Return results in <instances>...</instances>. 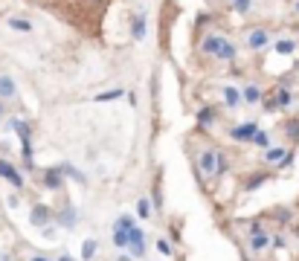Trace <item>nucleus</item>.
<instances>
[{
    "mask_svg": "<svg viewBox=\"0 0 299 261\" xmlns=\"http://www.w3.org/2000/svg\"><path fill=\"white\" fill-rule=\"evenodd\" d=\"M0 177H3V180H9V183H12L15 189H21V186H23V177H21L18 172H15V169H12V166L6 163V160H0Z\"/></svg>",
    "mask_w": 299,
    "mask_h": 261,
    "instance_id": "423d86ee",
    "label": "nucleus"
},
{
    "mask_svg": "<svg viewBox=\"0 0 299 261\" xmlns=\"http://www.w3.org/2000/svg\"><path fill=\"white\" fill-rule=\"evenodd\" d=\"M9 29H15V32H32V23L23 21V18H9Z\"/></svg>",
    "mask_w": 299,
    "mask_h": 261,
    "instance_id": "2eb2a0df",
    "label": "nucleus"
},
{
    "mask_svg": "<svg viewBox=\"0 0 299 261\" xmlns=\"http://www.w3.org/2000/svg\"><path fill=\"white\" fill-rule=\"evenodd\" d=\"M61 261H73V259H70V256H61Z\"/></svg>",
    "mask_w": 299,
    "mask_h": 261,
    "instance_id": "2f4dec72",
    "label": "nucleus"
},
{
    "mask_svg": "<svg viewBox=\"0 0 299 261\" xmlns=\"http://www.w3.org/2000/svg\"><path fill=\"white\" fill-rule=\"evenodd\" d=\"M297 12H299V3H297Z\"/></svg>",
    "mask_w": 299,
    "mask_h": 261,
    "instance_id": "c9c22d12",
    "label": "nucleus"
},
{
    "mask_svg": "<svg viewBox=\"0 0 299 261\" xmlns=\"http://www.w3.org/2000/svg\"><path fill=\"white\" fill-rule=\"evenodd\" d=\"M93 253H96V241L90 238V241H85V247H82V259H93Z\"/></svg>",
    "mask_w": 299,
    "mask_h": 261,
    "instance_id": "5701e85b",
    "label": "nucleus"
},
{
    "mask_svg": "<svg viewBox=\"0 0 299 261\" xmlns=\"http://www.w3.org/2000/svg\"><path fill=\"white\" fill-rule=\"evenodd\" d=\"M128 250H131V256H134V259H143V253H146V244H128Z\"/></svg>",
    "mask_w": 299,
    "mask_h": 261,
    "instance_id": "bb28decb",
    "label": "nucleus"
},
{
    "mask_svg": "<svg viewBox=\"0 0 299 261\" xmlns=\"http://www.w3.org/2000/svg\"><path fill=\"white\" fill-rule=\"evenodd\" d=\"M224 35H206L203 38V44H200V49H203V55H212V58H218V52H221V46H224Z\"/></svg>",
    "mask_w": 299,
    "mask_h": 261,
    "instance_id": "20e7f679",
    "label": "nucleus"
},
{
    "mask_svg": "<svg viewBox=\"0 0 299 261\" xmlns=\"http://www.w3.org/2000/svg\"><path fill=\"white\" fill-rule=\"evenodd\" d=\"M15 96V82L9 76H0V99H12Z\"/></svg>",
    "mask_w": 299,
    "mask_h": 261,
    "instance_id": "f8f14e48",
    "label": "nucleus"
},
{
    "mask_svg": "<svg viewBox=\"0 0 299 261\" xmlns=\"http://www.w3.org/2000/svg\"><path fill=\"white\" fill-rule=\"evenodd\" d=\"M47 220H50V209H47V206H35V209H32V223H35V226H44Z\"/></svg>",
    "mask_w": 299,
    "mask_h": 261,
    "instance_id": "4468645a",
    "label": "nucleus"
},
{
    "mask_svg": "<svg viewBox=\"0 0 299 261\" xmlns=\"http://www.w3.org/2000/svg\"><path fill=\"white\" fill-rule=\"evenodd\" d=\"M23 163H26V169H32V148H29V142H23Z\"/></svg>",
    "mask_w": 299,
    "mask_h": 261,
    "instance_id": "cd10ccee",
    "label": "nucleus"
},
{
    "mask_svg": "<svg viewBox=\"0 0 299 261\" xmlns=\"http://www.w3.org/2000/svg\"><path fill=\"white\" fill-rule=\"evenodd\" d=\"M32 261H47V259H32Z\"/></svg>",
    "mask_w": 299,
    "mask_h": 261,
    "instance_id": "f704fd0d",
    "label": "nucleus"
},
{
    "mask_svg": "<svg viewBox=\"0 0 299 261\" xmlns=\"http://www.w3.org/2000/svg\"><path fill=\"white\" fill-rule=\"evenodd\" d=\"M267 244H270V238H267L264 232H256V235H250V250H253V253H261V250H267Z\"/></svg>",
    "mask_w": 299,
    "mask_h": 261,
    "instance_id": "9d476101",
    "label": "nucleus"
},
{
    "mask_svg": "<svg viewBox=\"0 0 299 261\" xmlns=\"http://www.w3.org/2000/svg\"><path fill=\"white\" fill-rule=\"evenodd\" d=\"M157 250H160L163 256H171V244H169V241H157Z\"/></svg>",
    "mask_w": 299,
    "mask_h": 261,
    "instance_id": "c85d7f7f",
    "label": "nucleus"
},
{
    "mask_svg": "<svg viewBox=\"0 0 299 261\" xmlns=\"http://www.w3.org/2000/svg\"><path fill=\"white\" fill-rule=\"evenodd\" d=\"M253 142H256L258 148H267V145H270V136H267L264 130H256V136H253Z\"/></svg>",
    "mask_w": 299,
    "mask_h": 261,
    "instance_id": "412c9836",
    "label": "nucleus"
},
{
    "mask_svg": "<svg viewBox=\"0 0 299 261\" xmlns=\"http://www.w3.org/2000/svg\"><path fill=\"white\" fill-rule=\"evenodd\" d=\"M44 183H47L50 189H58V186H61V169H47V174H44Z\"/></svg>",
    "mask_w": 299,
    "mask_h": 261,
    "instance_id": "9b49d317",
    "label": "nucleus"
},
{
    "mask_svg": "<svg viewBox=\"0 0 299 261\" xmlns=\"http://www.w3.org/2000/svg\"><path fill=\"white\" fill-rule=\"evenodd\" d=\"M3 261H9V259H3Z\"/></svg>",
    "mask_w": 299,
    "mask_h": 261,
    "instance_id": "e433bc0d",
    "label": "nucleus"
},
{
    "mask_svg": "<svg viewBox=\"0 0 299 261\" xmlns=\"http://www.w3.org/2000/svg\"><path fill=\"white\" fill-rule=\"evenodd\" d=\"M131 226H134V220H131L128 215H122L119 220H116V226H113V244H116V250H128L131 244Z\"/></svg>",
    "mask_w": 299,
    "mask_h": 261,
    "instance_id": "f257e3e1",
    "label": "nucleus"
},
{
    "mask_svg": "<svg viewBox=\"0 0 299 261\" xmlns=\"http://www.w3.org/2000/svg\"><path fill=\"white\" fill-rule=\"evenodd\" d=\"M119 96H125V90H122V87H113V90H107V93H99L96 102H110V99H119Z\"/></svg>",
    "mask_w": 299,
    "mask_h": 261,
    "instance_id": "f3484780",
    "label": "nucleus"
},
{
    "mask_svg": "<svg viewBox=\"0 0 299 261\" xmlns=\"http://www.w3.org/2000/svg\"><path fill=\"white\" fill-rule=\"evenodd\" d=\"M270 44V32L267 29H250L247 32V46L250 49H264Z\"/></svg>",
    "mask_w": 299,
    "mask_h": 261,
    "instance_id": "7ed1b4c3",
    "label": "nucleus"
},
{
    "mask_svg": "<svg viewBox=\"0 0 299 261\" xmlns=\"http://www.w3.org/2000/svg\"><path fill=\"white\" fill-rule=\"evenodd\" d=\"M131 38L134 41H143L146 38V18L143 15H134L131 18Z\"/></svg>",
    "mask_w": 299,
    "mask_h": 261,
    "instance_id": "6e6552de",
    "label": "nucleus"
},
{
    "mask_svg": "<svg viewBox=\"0 0 299 261\" xmlns=\"http://www.w3.org/2000/svg\"><path fill=\"white\" fill-rule=\"evenodd\" d=\"M218 160H221V154L203 151V154H200V174H206V177H215V174H218Z\"/></svg>",
    "mask_w": 299,
    "mask_h": 261,
    "instance_id": "f03ea898",
    "label": "nucleus"
},
{
    "mask_svg": "<svg viewBox=\"0 0 299 261\" xmlns=\"http://www.w3.org/2000/svg\"><path fill=\"white\" fill-rule=\"evenodd\" d=\"M221 93H224V105H227L230 110H235L241 102H244L241 90H235V87H221Z\"/></svg>",
    "mask_w": 299,
    "mask_h": 261,
    "instance_id": "0eeeda50",
    "label": "nucleus"
},
{
    "mask_svg": "<svg viewBox=\"0 0 299 261\" xmlns=\"http://www.w3.org/2000/svg\"><path fill=\"white\" fill-rule=\"evenodd\" d=\"M137 212H140V218H149V215H151V203L146 200V197L137 203Z\"/></svg>",
    "mask_w": 299,
    "mask_h": 261,
    "instance_id": "393cba45",
    "label": "nucleus"
},
{
    "mask_svg": "<svg viewBox=\"0 0 299 261\" xmlns=\"http://www.w3.org/2000/svg\"><path fill=\"white\" fill-rule=\"evenodd\" d=\"M0 116H3V99H0Z\"/></svg>",
    "mask_w": 299,
    "mask_h": 261,
    "instance_id": "473e14b6",
    "label": "nucleus"
},
{
    "mask_svg": "<svg viewBox=\"0 0 299 261\" xmlns=\"http://www.w3.org/2000/svg\"><path fill=\"white\" fill-rule=\"evenodd\" d=\"M261 180H264V174H258V177H253V180H250V183H247V189H250V192H253V189H256V186H261Z\"/></svg>",
    "mask_w": 299,
    "mask_h": 261,
    "instance_id": "c756f323",
    "label": "nucleus"
},
{
    "mask_svg": "<svg viewBox=\"0 0 299 261\" xmlns=\"http://www.w3.org/2000/svg\"><path fill=\"white\" fill-rule=\"evenodd\" d=\"M90 3H105V0H90Z\"/></svg>",
    "mask_w": 299,
    "mask_h": 261,
    "instance_id": "72a5a7b5",
    "label": "nucleus"
},
{
    "mask_svg": "<svg viewBox=\"0 0 299 261\" xmlns=\"http://www.w3.org/2000/svg\"><path fill=\"white\" fill-rule=\"evenodd\" d=\"M131 244H146V235H143V229L140 226H131Z\"/></svg>",
    "mask_w": 299,
    "mask_h": 261,
    "instance_id": "4be33fe9",
    "label": "nucleus"
},
{
    "mask_svg": "<svg viewBox=\"0 0 299 261\" xmlns=\"http://www.w3.org/2000/svg\"><path fill=\"white\" fill-rule=\"evenodd\" d=\"M73 220H76V215H73L70 209H64V212H61V223H73Z\"/></svg>",
    "mask_w": 299,
    "mask_h": 261,
    "instance_id": "7c9ffc66",
    "label": "nucleus"
},
{
    "mask_svg": "<svg viewBox=\"0 0 299 261\" xmlns=\"http://www.w3.org/2000/svg\"><path fill=\"white\" fill-rule=\"evenodd\" d=\"M235 55H238L235 44H233V41H224V46H221V52H218V58H221V61H235Z\"/></svg>",
    "mask_w": 299,
    "mask_h": 261,
    "instance_id": "ddd939ff",
    "label": "nucleus"
},
{
    "mask_svg": "<svg viewBox=\"0 0 299 261\" xmlns=\"http://www.w3.org/2000/svg\"><path fill=\"white\" fill-rule=\"evenodd\" d=\"M241 96H244V102H247V105H258V102H261V87H256V85H247V87H244V93H241Z\"/></svg>",
    "mask_w": 299,
    "mask_h": 261,
    "instance_id": "1a4fd4ad",
    "label": "nucleus"
},
{
    "mask_svg": "<svg viewBox=\"0 0 299 261\" xmlns=\"http://www.w3.org/2000/svg\"><path fill=\"white\" fill-rule=\"evenodd\" d=\"M198 122H200L203 128L212 125V122H215V110L212 108H200V110H198Z\"/></svg>",
    "mask_w": 299,
    "mask_h": 261,
    "instance_id": "dca6fc26",
    "label": "nucleus"
},
{
    "mask_svg": "<svg viewBox=\"0 0 299 261\" xmlns=\"http://www.w3.org/2000/svg\"><path fill=\"white\" fill-rule=\"evenodd\" d=\"M282 157H288V154L282 151V148H270V151H267V157H264V160H267V163H282Z\"/></svg>",
    "mask_w": 299,
    "mask_h": 261,
    "instance_id": "aec40b11",
    "label": "nucleus"
},
{
    "mask_svg": "<svg viewBox=\"0 0 299 261\" xmlns=\"http://www.w3.org/2000/svg\"><path fill=\"white\" fill-rule=\"evenodd\" d=\"M288 102H291V93H288V90H282V87H279V90H276V105H282V108H285V105H288Z\"/></svg>",
    "mask_w": 299,
    "mask_h": 261,
    "instance_id": "a878e982",
    "label": "nucleus"
},
{
    "mask_svg": "<svg viewBox=\"0 0 299 261\" xmlns=\"http://www.w3.org/2000/svg\"><path fill=\"white\" fill-rule=\"evenodd\" d=\"M12 125H15V130H18V136H21L23 142H29V136H32L29 133V125H23V122H12Z\"/></svg>",
    "mask_w": 299,
    "mask_h": 261,
    "instance_id": "6ab92c4d",
    "label": "nucleus"
},
{
    "mask_svg": "<svg viewBox=\"0 0 299 261\" xmlns=\"http://www.w3.org/2000/svg\"><path fill=\"white\" fill-rule=\"evenodd\" d=\"M294 49H297V44L294 41H279L276 44V52H282V55H291Z\"/></svg>",
    "mask_w": 299,
    "mask_h": 261,
    "instance_id": "a211bd4d",
    "label": "nucleus"
},
{
    "mask_svg": "<svg viewBox=\"0 0 299 261\" xmlns=\"http://www.w3.org/2000/svg\"><path fill=\"white\" fill-rule=\"evenodd\" d=\"M250 6H253V0H233V9L235 12H241V15L250 12Z\"/></svg>",
    "mask_w": 299,
    "mask_h": 261,
    "instance_id": "b1692460",
    "label": "nucleus"
},
{
    "mask_svg": "<svg viewBox=\"0 0 299 261\" xmlns=\"http://www.w3.org/2000/svg\"><path fill=\"white\" fill-rule=\"evenodd\" d=\"M256 125L253 122H247V125H238V128L230 130V136H233L235 142H253V136H256Z\"/></svg>",
    "mask_w": 299,
    "mask_h": 261,
    "instance_id": "39448f33",
    "label": "nucleus"
}]
</instances>
